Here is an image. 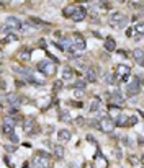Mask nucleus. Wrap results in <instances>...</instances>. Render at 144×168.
I'll list each match as a JSON object with an SVG mask.
<instances>
[{
    "instance_id": "nucleus-1",
    "label": "nucleus",
    "mask_w": 144,
    "mask_h": 168,
    "mask_svg": "<svg viewBox=\"0 0 144 168\" xmlns=\"http://www.w3.org/2000/svg\"><path fill=\"white\" fill-rule=\"evenodd\" d=\"M110 26L112 28H116V29H120V28H124V26L128 25V18L124 16L123 13H120V12H116V13H112V16H110Z\"/></svg>"
},
{
    "instance_id": "nucleus-2",
    "label": "nucleus",
    "mask_w": 144,
    "mask_h": 168,
    "mask_svg": "<svg viewBox=\"0 0 144 168\" xmlns=\"http://www.w3.org/2000/svg\"><path fill=\"white\" fill-rule=\"evenodd\" d=\"M21 25L23 23H20V20H18V18H15V16H8L7 18V21L5 23H3V34H5V33H10V34H12V31H18V29H21Z\"/></svg>"
},
{
    "instance_id": "nucleus-3",
    "label": "nucleus",
    "mask_w": 144,
    "mask_h": 168,
    "mask_svg": "<svg viewBox=\"0 0 144 168\" xmlns=\"http://www.w3.org/2000/svg\"><path fill=\"white\" fill-rule=\"evenodd\" d=\"M36 69L39 70V72H43L44 75H54V72H56V65L51 64L49 61H41L36 64Z\"/></svg>"
},
{
    "instance_id": "nucleus-4",
    "label": "nucleus",
    "mask_w": 144,
    "mask_h": 168,
    "mask_svg": "<svg viewBox=\"0 0 144 168\" xmlns=\"http://www.w3.org/2000/svg\"><path fill=\"white\" fill-rule=\"evenodd\" d=\"M115 124H116V122L113 121L112 118L102 116V119H100V130H103V132H106V134H112L113 130H115Z\"/></svg>"
},
{
    "instance_id": "nucleus-5",
    "label": "nucleus",
    "mask_w": 144,
    "mask_h": 168,
    "mask_svg": "<svg viewBox=\"0 0 144 168\" xmlns=\"http://www.w3.org/2000/svg\"><path fill=\"white\" fill-rule=\"evenodd\" d=\"M56 46L59 47V49H62L64 52H71V54H74L77 49L74 47V44H72V39H69V38H62L59 43H56Z\"/></svg>"
},
{
    "instance_id": "nucleus-6",
    "label": "nucleus",
    "mask_w": 144,
    "mask_h": 168,
    "mask_svg": "<svg viewBox=\"0 0 144 168\" xmlns=\"http://www.w3.org/2000/svg\"><path fill=\"white\" fill-rule=\"evenodd\" d=\"M139 90H141V83H139V78L138 77H134V80L131 82V83H128L126 85V93L130 96H134V95H138Z\"/></svg>"
},
{
    "instance_id": "nucleus-7",
    "label": "nucleus",
    "mask_w": 144,
    "mask_h": 168,
    "mask_svg": "<svg viewBox=\"0 0 144 168\" xmlns=\"http://www.w3.org/2000/svg\"><path fill=\"white\" fill-rule=\"evenodd\" d=\"M47 154H44V152H38V157H36L35 160V166L36 168H47L49 166V162H47Z\"/></svg>"
},
{
    "instance_id": "nucleus-8",
    "label": "nucleus",
    "mask_w": 144,
    "mask_h": 168,
    "mask_svg": "<svg viewBox=\"0 0 144 168\" xmlns=\"http://www.w3.org/2000/svg\"><path fill=\"white\" fill-rule=\"evenodd\" d=\"M13 129H15L13 119H8V118L3 119V122H2V132L5 134V136H12V134H13Z\"/></svg>"
},
{
    "instance_id": "nucleus-9",
    "label": "nucleus",
    "mask_w": 144,
    "mask_h": 168,
    "mask_svg": "<svg viewBox=\"0 0 144 168\" xmlns=\"http://www.w3.org/2000/svg\"><path fill=\"white\" fill-rule=\"evenodd\" d=\"M72 44H74V47H75L77 51H84V49H85V39L82 38L80 33H75V34L72 36Z\"/></svg>"
},
{
    "instance_id": "nucleus-10",
    "label": "nucleus",
    "mask_w": 144,
    "mask_h": 168,
    "mask_svg": "<svg viewBox=\"0 0 144 168\" xmlns=\"http://www.w3.org/2000/svg\"><path fill=\"white\" fill-rule=\"evenodd\" d=\"M103 46H105V49L108 51V52L116 51V43H115V39H113L112 36H106V38H105V43H103Z\"/></svg>"
},
{
    "instance_id": "nucleus-11",
    "label": "nucleus",
    "mask_w": 144,
    "mask_h": 168,
    "mask_svg": "<svg viewBox=\"0 0 144 168\" xmlns=\"http://www.w3.org/2000/svg\"><path fill=\"white\" fill-rule=\"evenodd\" d=\"M120 116H121V110L118 106H115V104H112V106L108 108V118H112L113 121H116Z\"/></svg>"
},
{
    "instance_id": "nucleus-12",
    "label": "nucleus",
    "mask_w": 144,
    "mask_h": 168,
    "mask_svg": "<svg viewBox=\"0 0 144 168\" xmlns=\"http://www.w3.org/2000/svg\"><path fill=\"white\" fill-rule=\"evenodd\" d=\"M57 139H59V142H69L71 140V130H67V129H61L57 132Z\"/></svg>"
},
{
    "instance_id": "nucleus-13",
    "label": "nucleus",
    "mask_w": 144,
    "mask_h": 168,
    "mask_svg": "<svg viewBox=\"0 0 144 168\" xmlns=\"http://www.w3.org/2000/svg\"><path fill=\"white\" fill-rule=\"evenodd\" d=\"M7 101H8L10 106H13V108H18V104L21 103V98L18 95H15V93H10L8 96H7Z\"/></svg>"
},
{
    "instance_id": "nucleus-14",
    "label": "nucleus",
    "mask_w": 144,
    "mask_h": 168,
    "mask_svg": "<svg viewBox=\"0 0 144 168\" xmlns=\"http://www.w3.org/2000/svg\"><path fill=\"white\" fill-rule=\"evenodd\" d=\"M133 57H134V62L138 65H144V52L141 49H134V51H133Z\"/></svg>"
},
{
    "instance_id": "nucleus-15",
    "label": "nucleus",
    "mask_w": 144,
    "mask_h": 168,
    "mask_svg": "<svg viewBox=\"0 0 144 168\" xmlns=\"http://www.w3.org/2000/svg\"><path fill=\"white\" fill-rule=\"evenodd\" d=\"M85 77L87 80L90 82V83H93V82H97V72H95V69H92V67H88L85 70Z\"/></svg>"
},
{
    "instance_id": "nucleus-16",
    "label": "nucleus",
    "mask_w": 144,
    "mask_h": 168,
    "mask_svg": "<svg viewBox=\"0 0 144 168\" xmlns=\"http://www.w3.org/2000/svg\"><path fill=\"white\" fill-rule=\"evenodd\" d=\"M35 124H36V122L33 121V119H26V121L23 122V130H25V132H28V134H33V132H35V130H33Z\"/></svg>"
},
{
    "instance_id": "nucleus-17",
    "label": "nucleus",
    "mask_w": 144,
    "mask_h": 168,
    "mask_svg": "<svg viewBox=\"0 0 144 168\" xmlns=\"http://www.w3.org/2000/svg\"><path fill=\"white\" fill-rule=\"evenodd\" d=\"M85 15H87V13H85V10H84L82 7H79V8H77V12L74 13L72 20H74V21H82L84 18H85Z\"/></svg>"
},
{
    "instance_id": "nucleus-18",
    "label": "nucleus",
    "mask_w": 144,
    "mask_h": 168,
    "mask_svg": "<svg viewBox=\"0 0 144 168\" xmlns=\"http://www.w3.org/2000/svg\"><path fill=\"white\" fill-rule=\"evenodd\" d=\"M29 56H31V52H29V49H21L20 52H18V59H20L21 62H25V61H29Z\"/></svg>"
},
{
    "instance_id": "nucleus-19",
    "label": "nucleus",
    "mask_w": 144,
    "mask_h": 168,
    "mask_svg": "<svg viewBox=\"0 0 144 168\" xmlns=\"http://www.w3.org/2000/svg\"><path fill=\"white\" fill-rule=\"evenodd\" d=\"M53 154L56 158H64V147H62V145H54Z\"/></svg>"
},
{
    "instance_id": "nucleus-20",
    "label": "nucleus",
    "mask_w": 144,
    "mask_h": 168,
    "mask_svg": "<svg viewBox=\"0 0 144 168\" xmlns=\"http://www.w3.org/2000/svg\"><path fill=\"white\" fill-rule=\"evenodd\" d=\"M77 8H79V7L77 5H71V7H67V8H64V16H67V18H72L74 16V13L77 12Z\"/></svg>"
},
{
    "instance_id": "nucleus-21",
    "label": "nucleus",
    "mask_w": 144,
    "mask_h": 168,
    "mask_svg": "<svg viewBox=\"0 0 144 168\" xmlns=\"http://www.w3.org/2000/svg\"><path fill=\"white\" fill-rule=\"evenodd\" d=\"M72 77H74L72 69H69V67H64V70H62V80H71Z\"/></svg>"
},
{
    "instance_id": "nucleus-22",
    "label": "nucleus",
    "mask_w": 144,
    "mask_h": 168,
    "mask_svg": "<svg viewBox=\"0 0 144 168\" xmlns=\"http://www.w3.org/2000/svg\"><path fill=\"white\" fill-rule=\"evenodd\" d=\"M112 100H113V101H116V103H123V101H124V96L116 90V92L112 93Z\"/></svg>"
},
{
    "instance_id": "nucleus-23",
    "label": "nucleus",
    "mask_w": 144,
    "mask_h": 168,
    "mask_svg": "<svg viewBox=\"0 0 144 168\" xmlns=\"http://www.w3.org/2000/svg\"><path fill=\"white\" fill-rule=\"evenodd\" d=\"M98 110H100V98H95L93 101L90 103V111L92 113H97Z\"/></svg>"
},
{
    "instance_id": "nucleus-24",
    "label": "nucleus",
    "mask_w": 144,
    "mask_h": 168,
    "mask_svg": "<svg viewBox=\"0 0 144 168\" xmlns=\"http://www.w3.org/2000/svg\"><path fill=\"white\" fill-rule=\"evenodd\" d=\"M116 126H128V116H123V114H121V116L116 119Z\"/></svg>"
},
{
    "instance_id": "nucleus-25",
    "label": "nucleus",
    "mask_w": 144,
    "mask_h": 168,
    "mask_svg": "<svg viewBox=\"0 0 144 168\" xmlns=\"http://www.w3.org/2000/svg\"><path fill=\"white\" fill-rule=\"evenodd\" d=\"M18 39V36H15V34H8V36H5V38L2 39V44H7V43H10V41H17Z\"/></svg>"
},
{
    "instance_id": "nucleus-26",
    "label": "nucleus",
    "mask_w": 144,
    "mask_h": 168,
    "mask_svg": "<svg viewBox=\"0 0 144 168\" xmlns=\"http://www.w3.org/2000/svg\"><path fill=\"white\" fill-rule=\"evenodd\" d=\"M59 118H61L62 121H71V114H69V111H61V113H59Z\"/></svg>"
},
{
    "instance_id": "nucleus-27",
    "label": "nucleus",
    "mask_w": 144,
    "mask_h": 168,
    "mask_svg": "<svg viewBox=\"0 0 144 168\" xmlns=\"http://www.w3.org/2000/svg\"><path fill=\"white\" fill-rule=\"evenodd\" d=\"M71 87L72 88H85V82H84V80H77L75 83L71 85Z\"/></svg>"
},
{
    "instance_id": "nucleus-28",
    "label": "nucleus",
    "mask_w": 144,
    "mask_h": 168,
    "mask_svg": "<svg viewBox=\"0 0 144 168\" xmlns=\"http://www.w3.org/2000/svg\"><path fill=\"white\" fill-rule=\"evenodd\" d=\"M138 160H139V158H138V157H136V155H130V157H128V162H130L133 166H136V165H138V163H139Z\"/></svg>"
},
{
    "instance_id": "nucleus-29",
    "label": "nucleus",
    "mask_w": 144,
    "mask_h": 168,
    "mask_svg": "<svg viewBox=\"0 0 144 168\" xmlns=\"http://www.w3.org/2000/svg\"><path fill=\"white\" fill-rule=\"evenodd\" d=\"M138 124V116H128V126H136Z\"/></svg>"
},
{
    "instance_id": "nucleus-30",
    "label": "nucleus",
    "mask_w": 144,
    "mask_h": 168,
    "mask_svg": "<svg viewBox=\"0 0 144 168\" xmlns=\"http://www.w3.org/2000/svg\"><path fill=\"white\" fill-rule=\"evenodd\" d=\"M113 155H115L118 160H121V157H123V154H121V148H120V147H116L115 150H113Z\"/></svg>"
},
{
    "instance_id": "nucleus-31",
    "label": "nucleus",
    "mask_w": 144,
    "mask_h": 168,
    "mask_svg": "<svg viewBox=\"0 0 144 168\" xmlns=\"http://www.w3.org/2000/svg\"><path fill=\"white\" fill-rule=\"evenodd\" d=\"M84 124H85V119H84L82 116H79L75 119V126H84Z\"/></svg>"
},
{
    "instance_id": "nucleus-32",
    "label": "nucleus",
    "mask_w": 144,
    "mask_h": 168,
    "mask_svg": "<svg viewBox=\"0 0 144 168\" xmlns=\"http://www.w3.org/2000/svg\"><path fill=\"white\" fill-rule=\"evenodd\" d=\"M136 31H138L139 34H144V23H139L138 26H136Z\"/></svg>"
},
{
    "instance_id": "nucleus-33",
    "label": "nucleus",
    "mask_w": 144,
    "mask_h": 168,
    "mask_svg": "<svg viewBox=\"0 0 144 168\" xmlns=\"http://www.w3.org/2000/svg\"><path fill=\"white\" fill-rule=\"evenodd\" d=\"M62 88V82H54V92H59Z\"/></svg>"
},
{
    "instance_id": "nucleus-34",
    "label": "nucleus",
    "mask_w": 144,
    "mask_h": 168,
    "mask_svg": "<svg viewBox=\"0 0 144 168\" xmlns=\"http://www.w3.org/2000/svg\"><path fill=\"white\" fill-rule=\"evenodd\" d=\"M134 31H136V29H133V28H128V29H126V36H128V38H131V36L134 34Z\"/></svg>"
},
{
    "instance_id": "nucleus-35",
    "label": "nucleus",
    "mask_w": 144,
    "mask_h": 168,
    "mask_svg": "<svg viewBox=\"0 0 144 168\" xmlns=\"http://www.w3.org/2000/svg\"><path fill=\"white\" fill-rule=\"evenodd\" d=\"M8 137H10V140H12L13 144L18 142V136H17V134H12V136H8Z\"/></svg>"
},
{
    "instance_id": "nucleus-36",
    "label": "nucleus",
    "mask_w": 144,
    "mask_h": 168,
    "mask_svg": "<svg viewBox=\"0 0 144 168\" xmlns=\"http://www.w3.org/2000/svg\"><path fill=\"white\" fill-rule=\"evenodd\" d=\"M38 46L41 47V49H44V47H46V41H44V39H39V41H38Z\"/></svg>"
},
{
    "instance_id": "nucleus-37",
    "label": "nucleus",
    "mask_w": 144,
    "mask_h": 168,
    "mask_svg": "<svg viewBox=\"0 0 144 168\" xmlns=\"http://www.w3.org/2000/svg\"><path fill=\"white\" fill-rule=\"evenodd\" d=\"M18 113V108H13V106H10V110H8V114H17Z\"/></svg>"
},
{
    "instance_id": "nucleus-38",
    "label": "nucleus",
    "mask_w": 144,
    "mask_h": 168,
    "mask_svg": "<svg viewBox=\"0 0 144 168\" xmlns=\"http://www.w3.org/2000/svg\"><path fill=\"white\" fill-rule=\"evenodd\" d=\"M5 148H7L8 152H13V150H15V147H13V145H5Z\"/></svg>"
},
{
    "instance_id": "nucleus-39",
    "label": "nucleus",
    "mask_w": 144,
    "mask_h": 168,
    "mask_svg": "<svg viewBox=\"0 0 144 168\" xmlns=\"http://www.w3.org/2000/svg\"><path fill=\"white\" fill-rule=\"evenodd\" d=\"M123 142H124V144H126V145H130V144H131V140H130V139H128V137H123Z\"/></svg>"
},
{
    "instance_id": "nucleus-40",
    "label": "nucleus",
    "mask_w": 144,
    "mask_h": 168,
    "mask_svg": "<svg viewBox=\"0 0 144 168\" xmlns=\"http://www.w3.org/2000/svg\"><path fill=\"white\" fill-rule=\"evenodd\" d=\"M87 140H88V142H95V139L92 136H87Z\"/></svg>"
},
{
    "instance_id": "nucleus-41",
    "label": "nucleus",
    "mask_w": 144,
    "mask_h": 168,
    "mask_svg": "<svg viewBox=\"0 0 144 168\" xmlns=\"http://www.w3.org/2000/svg\"><path fill=\"white\" fill-rule=\"evenodd\" d=\"M5 88H7V82L2 80V90H5Z\"/></svg>"
},
{
    "instance_id": "nucleus-42",
    "label": "nucleus",
    "mask_w": 144,
    "mask_h": 168,
    "mask_svg": "<svg viewBox=\"0 0 144 168\" xmlns=\"http://www.w3.org/2000/svg\"><path fill=\"white\" fill-rule=\"evenodd\" d=\"M75 96L77 98H82V92H75Z\"/></svg>"
},
{
    "instance_id": "nucleus-43",
    "label": "nucleus",
    "mask_w": 144,
    "mask_h": 168,
    "mask_svg": "<svg viewBox=\"0 0 144 168\" xmlns=\"http://www.w3.org/2000/svg\"><path fill=\"white\" fill-rule=\"evenodd\" d=\"M138 140H139V144H141V145H144V139H142V137H139Z\"/></svg>"
},
{
    "instance_id": "nucleus-44",
    "label": "nucleus",
    "mask_w": 144,
    "mask_h": 168,
    "mask_svg": "<svg viewBox=\"0 0 144 168\" xmlns=\"http://www.w3.org/2000/svg\"><path fill=\"white\" fill-rule=\"evenodd\" d=\"M139 160H141V163H142V165H144V154L141 155V158H139Z\"/></svg>"
},
{
    "instance_id": "nucleus-45",
    "label": "nucleus",
    "mask_w": 144,
    "mask_h": 168,
    "mask_svg": "<svg viewBox=\"0 0 144 168\" xmlns=\"http://www.w3.org/2000/svg\"><path fill=\"white\" fill-rule=\"evenodd\" d=\"M69 168H75V165H74V163H69Z\"/></svg>"
}]
</instances>
